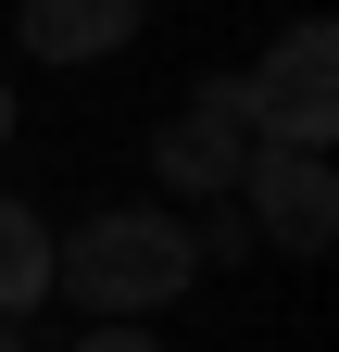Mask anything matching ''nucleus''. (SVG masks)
I'll list each match as a JSON object with an SVG mask.
<instances>
[{
  "label": "nucleus",
  "instance_id": "obj_1",
  "mask_svg": "<svg viewBox=\"0 0 339 352\" xmlns=\"http://www.w3.org/2000/svg\"><path fill=\"white\" fill-rule=\"evenodd\" d=\"M51 277L89 302V315H163L189 277H201V252L176 214H89L63 252H51Z\"/></svg>",
  "mask_w": 339,
  "mask_h": 352
},
{
  "label": "nucleus",
  "instance_id": "obj_2",
  "mask_svg": "<svg viewBox=\"0 0 339 352\" xmlns=\"http://www.w3.org/2000/svg\"><path fill=\"white\" fill-rule=\"evenodd\" d=\"M327 63H339V38L302 13L251 76H201V101H214L239 139H327V126H339V76H327Z\"/></svg>",
  "mask_w": 339,
  "mask_h": 352
},
{
  "label": "nucleus",
  "instance_id": "obj_3",
  "mask_svg": "<svg viewBox=\"0 0 339 352\" xmlns=\"http://www.w3.org/2000/svg\"><path fill=\"white\" fill-rule=\"evenodd\" d=\"M239 214L264 227L277 252H327V227H339V176H327V139H251L239 151Z\"/></svg>",
  "mask_w": 339,
  "mask_h": 352
},
{
  "label": "nucleus",
  "instance_id": "obj_4",
  "mask_svg": "<svg viewBox=\"0 0 339 352\" xmlns=\"http://www.w3.org/2000/svg\"><path fill=\"white\" fill-rule=\"evenodd\" d=\"M13 25H25L38 63H101L139 38V0H13Z\"/></svg>",
  "mask_w": 339,
  "mask_h": 352
},
{
  "label": "nucleus",
  "instance_id": "obj_5",
  "mask_svg": "<svg viewBox=\"0 0 339 352\" xmlns=\"http://www.w3.org/2000/svg\"><path fill=\"white\" fill-rule=\"evenodd\" d=\"M239 126L214 113V101H189L176 126H163V139H151V164H163V189H189V201H214V189H239Z\"/></svg>",
  "mask_w": 339,
  "mask_h": 352
},
{
  "label": "nucleus",
  "instance_id": "obj_6",
  "mask_svg": "<svg viewBox=\"0 0 339 352\" xmlns=\"http://www.w3.org/2000/svg\"><path fill=\"white\" fill-rule=\"evenodd\" d=\"M38 302H51V227H38L25 201H0V327L38 315Z\"/></svg>",
  "mask_w": 339,
  "mask_h": 352
},
{
  "label": "nucleus",
  "instance_id": "obj_7",
  "mask_svg": "<svg viewBox=\"0 0 339 352\" xmlns=\"http://www.w3.org/2000/svg\"><path fill=\"white\" fill-rule=\"evenodd\" d=\"M0 139H13V88H0Z\"/></svg>",
  "mask_w": 339,
  "mask_h": 352
}]
</instances>
